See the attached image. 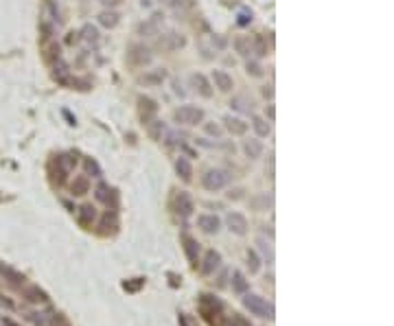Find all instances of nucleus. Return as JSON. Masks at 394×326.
Segmentation results:
<instances>
[{"mask_svg":"<svg viewBox=\"0 0 394 326\" xmlns=\"http://www.w3.org/2000/svg\"><path fill=\"white\" fill-rule=\"evenodd\" d=\"M90 219H95V208H92V206H81V208H79V221L86 226Z\"/></svg>","mask_w":394,"mask_h":326,"instance_id":"dca6fc26","label":"nucleus"},{"mask_svg":"<svg viewBox=\"0 0 394 326\" xmlns=\"http://www.w3.org/2000/svg\"><path fill=\"white\" fill-rule=\"evenodd\" d=\"M197 224L204 232H217L219 230V219L215 215H199L197 217Z\"/></svg>","mask_w":394,"mask_h":326,"instance_id":"6e6552de","label":"nucleus"},{"mask_svg":"<svg viewBox=\"0 0 394 326\" xmlns=\"http://www.w3.org/2000/svg\"><path fill=\"white\" fill-rule=\"evenodd\" d=\"M88 191V179L86 177H77L73 184V193L74 195H83V193Z\"/></svg>","mask_w":394,"mask_h":326,"instance_id":"f3484780","label":"nucleus"},{"mask_svg":"<svg viewBox=\"0 0 394 326\" xmlns=\"http://www.w3.org/2000/svg\"><path fill=\"white\" fill-rule=\"evenodd\" d=\"M173 121L182 123V125H197L204 121V112L195 105H182L180 110L173 112Z\"/></svg>","mask_w":394,"mask_h":326,"instance_id":"f257e3e1","label":"nucleus"},{"mask_svg":"<svg viewBox=\"0 0 394 326\" xmlns=\"http://www.w3.org/2000/svg\"><path fill=\"white\" fill-rule=\"evenodd\" d=\"M234 49H237L241 55H250L252 53V49L247 46V42L243 40V37H237V40H234Z\"/></svg>","mask_w":394,"mask_h":326,"instance_id":"6ab92c4d","label":"nucleus"},{"mask_svg":"<svg viewBox=\"0 0 394 326\" xmlns=\"http://www.w3.org/2000/svg\"><path fill=\"white\" fill-rule=\"evenodd\" d=\"M101 2H103V4H110V7H114V4H119L121 0H101Z\"/></svg>","mask_w":394,"mask_h":326,"instance_id":"c85d7f7f","label":"nucleus"},{"mask_svg":"<svg viewBox=\"0 0 394 326\" xmlns=\"http://www.w3.org/2000/svg\"><path fill=\"white\" fill-rule=\"evenodd\" d=\"M246 306L254 311L256 315H261V318H267V315H271V309L261 300V298H256V296H247V298H246Z\"/></svg>","mask_w":394,"mask_h":326,"instance_id":"20e7f679","label":"nucleus"},{"mask_svg":"<svg viewBox=\"0 0 394 326\" xmlns=\"http://www.w3.org/2000/svg\"><path fill=\"white\" fill-rule=\"evenodd\" d=\"M53 75H55V79H59V81H64V77H66V75H68V66H66L62 59H59L57 64H55V73H53Z\"/></svg>","mask_w":394,"mask_h":326,"instance_id":"a211bd4d","label":"nucleus"},{"mask_svg":"<svg viewBox=\"0 0 394 326\" xmlns=\"http://www.w3.org/2000/svg\"><path fill=\"white\" fill-rule=\"evenodd\" d=\"M223 123H226V129L230 131V134H234V136H243V134L247 131V123H243L241 119L226 116V119H223Z\"/></svg>","mask_w":394,"mask_h":326,"instance_id":"0eeeda50","label":"nucleus"},{"mask_svg":"<svg viewBox=\"0 0 394 326\" xmlns=\"http://www.w3.org/2000/svg\"><path fill=\"white\" fill-rule=\"evenodd\" d=\"M107 191H110V188H107L105 184H101V186L97 188V200H98V201H110V195H107Z\"/></svg>","mask_w":394,"mask_h":326,"instance_id":"4be33fe9","label":"nucleus"},{"mask_svg":"<svg viewBox=\"0 0 394 326\" xmlns=\"http://www.w3.org/2000/svg\"><path fill=\"white\" fill-rule=\"evenodd\" d=\"M98 22H101L103 26H107V29H114V26L119 25V13H114V11H103L101 16H98Z\"/></svg>","mask_w":394,"mask_h":326,"instance_id":"ddd939ff","label":"nucleus"},{"mask_svg":"<svg viewBox=\"0 0 394 326\" xmlns=\"http://www.w3.org/2000/svg\"><path fill=\"white\" fill-rule=\"evenodd\" d=\"M217 263H219V254L208 252V265L204 267V272H213V267H217Z\"/></svg>","mask_w":394,"mask_h":326,"instance_id":"412c9836","label":"nucleus"},{"mask_svg":"<svg viewBox=\"0 0 394 326\" xmlns=\"http://www.w3.org/2000/svg\"><path fill=\"white\" fill-rule=\"evenodd\" d=\"M213 83H215V88H219L222 92H230L232 86H234L232 77H230L228 73H223V70H215L213 73Z\"/></svg>","mask_w":394,"mask_h":326,"instance_id":"39448f33","label":"nucleus"},{"mask_svg":"<svg viewBox=\"0 0 394 326\" xmlns=\"http://www.w3.org/2000/svg\"><path fill=\"white\" fill-rule=\"evenodd\" d=\"M230 105H232L234 110H241V112H250L252 110V103H247L246 97H234Z\"/></svg>","mask_w":394,"mask_h":326,"instance_id":"2eb2a0df","label":"nucleus"},{"mask_svg":"<svg viewBox=\"0 0 394 326\" xmlns=\"http://www.w3.org/2000/svg\"><path fill=\"white\" fill-rule=\"evenodd\" d=\"M177 208H180V212L184 217H189L191 212H193V200H191L186 193H180V197H177Z\"/></svg>","mask_w":394,"mask_h":326,"instance_id":"f8f14e48","label":"nucleus"},{"mask_svg":"<svg viewBox=\"0 0 394 326\" xmlns=\"http://www.w3.org/2000/svg\"><path fill=\"white\" fill-rule=\"evenodd\" d=\"M138 112H140V119L145 123H151L153 116H156V112H158L156 101H151V99H147V97H140L138 99Z\"/></svg>","mask_w":394,"mask_h":326,"instance_id":"7ed1b4c3","label":"nucleus"},{"mask_svg":"<svg viewBox=\"0 0 394 326\" xmlns=\"http://www.w3.org/2000/svg\"><path fill=\"white\" fill-rule=\"evenodd\" d=\"M86 169H88V173H95V176H98V167H97L95 160L88 158V160H86Z\"/></svg>","mask_w":394,"mask_h":326,"instance_id":"393cba45","label":"nucleus"},{"mask_svg":"<svg viewBox=\"0 0 394 326\" xmlns=\"http://www.w3.org/2000/svg\"><path fill=\"white\" fill-rule=\"evenodd\" d=\"M247 22H252V13L241 11V16H239V25H247Z\"/></svg>","mask_w":394,"mask_h":326,"instance_id":"a878e982","label":"nucleus"},{"mask_svg":"<svg viewBox=\"0 0 394 326\" xmlns=\"http://www.w3.org/2000/svg\"><path fill=\"white\" fill-rule=\"evenodd\" d=\"M191 83H193L195 90L201 94V97H206V99L213 97V90H210V81L204 77V75H193V77H191Z\"/></svg>","mask_w":394,"mask_h":326,"instance_id":"423d86ee","label":"nucleus"},{"mask_svg":"<svg viewBox=\"0 0 394 326\" xmlns=\"http://www.w3.org/2000/svg\"><path fill=\"white\" fill-rule=\"evenodd\" d=\"M243 151L247 153V158H261L263 153V145L259 138H247L246 143H243Z\"/></svg>","mask_w":394,"mask_h":326,"instance_id":"1a4fd4ad","label":"nucleus"},{"mask_svg":"<svg viewBox=\"0 0 394 326\" xmlns=\"http://www.w3.org/2000/svg\"><path fill=\"white\" fill-rule=\"evenodd\" d=\"M83 33H86V40H88V42H97V40H98V31L95 29V26H86V29H83Z\"/></svg>","mask_w":394,"mask_h":326,"instance_id":"5701e85b","label":"nucleus"},{"mask_svg":"<svg viewBox=\"0 0 394 326\" xmlns=\"http://www.w3.org/2000/svg\"><path fill=\"white\" fill-rule=\"evenodd\" d=\"M228 184V176L223 171H208L204 176V186L208 188V191H219V188H223Z\"/></svg>","mask_w":394,"mask_h":326,"instance_id":"f03ea898","label":"nucleus"},{"mask_svg":"<svg viewBox=\"0 0 394 326\" xmlns=\"http://www.w3.org/2000/svg\"><path fill=\"white\" fill-rule=\"evenodd\" d=\"M265 112H267V116H270V123H271V121H274V119H276V112H274V105H270V107H267V110H265Z\"/></svg>","mask_w":394,"mask_h":326,"instance_id":"cd10ccee","label":"nucleus"},{"mask_svg":"<svg viewBox=\"0 0 394 326\" xmlns=\"http://www.w3.org/2000/svg\"><path fill=\"white\" fill-rule=\"evenodd\" d=\"M175 171H177V176H180L182 179H186V182H189L191 176H193V167H191L189 158H177V162H175Z\"/></svg>","mask_w":394,"mask_h":326,"instance_id":"9b49d317","label":"nucleus"},{"mask_svg":"<svg viewBox=\"0 0 394 326\" xmlns=\"http://www.w3.org/2000/svg\"><path fill=\"white\" fill-rule=\"evenodd\" d=\"M206 131H208V134L210 136H217V138H219V136H222V127H219V125H213V123H206Z\"/></svg>","mask_w":394,"mask_h":326,"instance_id":"b1692460","label":"nucleus"},{"mask_svg":"<svg viewBox=\"0 0 394 326\" xmlns=\"http://www.w3.org/2000/svg\"><path fill=\"white\" fill-rule=\"evenodd\" d=\"M252 127H254V131L259 136H267L271 131L270 123H267L265 119H261V116H254V119H252Z\"/></svg>","mask_w":394,"mask_h":326,"instance_id":"4468645a","label":"nucleus"},{"mask_svg":"<svg viewBox=\"0 0 394 326\" xmlns=\"http://www.w3.org/2000/svg\"><path fill=\"white\" fill-rule=\"evenodd\" d=\"M263 97H274V90H271V86H265V88H263Z\"/></svg>","mask_w":394,"mask_h":326,"instance_id":"bb28decb","label":"nucleus"},{"mask_svg":"<svg viewBox=\"0 0 394 326\" xmlns=\"http://www.w3.org/2000/svg\"><path fill=\"white\" fill-rule=\"evenodd\" d=\"M246 68H247V73L254 75V77H261V75H263V66L259 64V61H247Z\"/></svg>","mask_w":394,"mask_h":326,"instance_id":"aec40b11","label":"nucleus"},{"mask_svg":"<svg viewBox=\"0 0 394 326\" xmlns=\"http://www.w3.org/2000/svg\"><path fill=\"white\" fill-rule=\"evenodd\" d=\"M228 226H230V230H234V232H239V234H243V232H246V228H247L246 217L239 215V212L228 215Z\"/></svg>","mask_w":394,"mask_h":326,"instance_id":"9d476101","label":"nucleus"}]
</instances>
